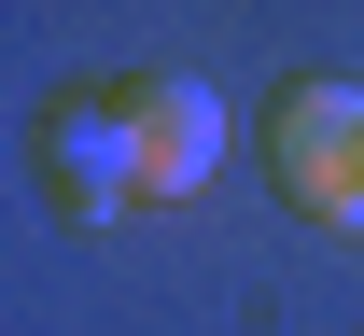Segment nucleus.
Instances as JSON below:
<instances>
[{"instance_id": "f257e3e1", "label": "nucleus", "mask_w": 364, "mask_h": 336, "mask_svg": "<svg viewBox=\"0 0 364 336\" xmlns=\"http://www.w3.org/2000/svg\"><path fill=\"white\" fill-rule=\"evenodd\" d=\"M267 196L322 239H364V85L336 70H294L267 98Z\"/></svg>"}, {"instance_id": "f03ea898", "label": "nucleus", "mask_w": 364, "mask_h": 336, "mask_svg": "<svg viewBox=\"0 0 364 336\" xmlns=\"http://www.w3.org/2000/svg\"><path fill=\"white\" fill-rule=\"evenodd\" d=\"M112 112H127V154H140V210L210 196V168H225V98L196 85V70H127Z\"/></svg>"}, {"instance_id": "7ed1b4c3", "label": "nucleus", "mask_w": 364, "mask_h": 336, "mask_svg": "<svg viewBox=\"0 0 364 336\" xmlns=\"http://www.w3.org/2000/svg\"><path fill=\"white\" fill-rule=\"evenodd\" d=\"M43 196L70 210V224H112V210H140V154H127V112H112V85L43 98Z\"/></svg>"}]
</instances>
